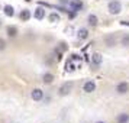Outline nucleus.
Returning <instances> with one entry per match:
<instances>
[{
  "label": "nucleus",
  "mask_w": 129,
  "mask_h": 123,
  "mask_svg": "<svg viewBox=\"0 0 129 123\" xmlns=\"http://www.w3.org/2000/svg\"><path fill=\"white\" fill-rule=\"evenodd\" d=\"M107 9H109V12L112 15H119V13L122 12V5L117 0H112L110 3H109V6H107Z\"/></svg>",
  "instance_id": "1"
},
{
  "label": "nucleus",
  "mask_w": 129,
  "mask_h": 123,
  "mask_svg": "<svg viewBox=\"0 0 129 123\" xmlns=\"http://www.w3.org/2000/svg\"><path fill=\"white\" fill-rule=\"evenodd\" d=\"M71 90H73V83L67 81L64 84H61V87L58 88V93H59V96H68L71 93Z\"/></svg>",
  "instance_id": "2"
},
{
  "label": "nucleus",
  "mask_w": 129,
  "mask_h": 123,
  "mask_svg": "<svg viewBox=\"0 0 129 123\" xmlns=\"http://www.w3.org/2000/svg\"><path fill=\"white\" fill-rule=\"evenodd\" d=\"M68 7L73 12H78V10L83 9V2L81 0H70L68 2Z\"/></svg>",
  "instance_id": "3"
},
{
  "label": "nucleus",
  "mask_w": 129,
  "mask_h": 123,
  "mask_svg": "<svg viewBox=\"0 0 129 123\" xmlns=\"http://www.w3.org/2000/svg\"><path fill=\"white\" fill-rule=\"evenodd\" d=\"M30 97H32V100H35V101H41L44 99V91H42L41 88H34L32 93H30Z\"/></svg>",
  "instance_id": "4"
},
{
  "label": "nucleus",
  "mask_w": 129,
  "mask_h": 123,
  "mask_svg": "<svg viewBox=\"0 0 129 123\" xmlns=\"http://www.w3.org/2000/svg\"><path fill=\"white\" fill-rule=\"evenodd\" d=\"M83 90H84L86 93H93L94 90H96V83L94 81H86L84 86H83Z\"/></svg>",
  "instance_id": "5"
},
{
  "label": "nucleus",
  "mask_w": 129,
  "mask_h": 123,
  "mask_svg": "<svg viewBox=\"0 0 129 123\" xmlns=\"http://www.w3.org/2000/svg\"><path fill=\"white\" fill-rule=\"evenodd\" d=\"M128 90H129V84L128 83H119L117 87H116V91L119 94H126L128 93Z\"/></svg>",
  "instance_id": "6"
},
{
  "label": "nucleus",
  "mask_w": 129,
  "mask_h": 123,
  "mask_svg": "<svg viewBox=\"0 0 129 123\" xmlns=\"http://www.w3.org/2000/svg\"><path fill=\"white\" fill-rule=\"evenodd\" d=\"M34 16L38 20H42V19L45 18V9L44 7H36L35 10H34Z\"/></svg>",
  "instance_id": "7"
},
{
  "label": "nucleus",
  "mask_w": 129,
  "mask_h": 123,
  "mask_svg": "<svg viewBox=\"0 0 129 123\" xmlns=\"http://www.w3.org/2000/svg\"><path fill=\"white\" fill-rule=\"evenodd\" d=\"M30 16H32V15H30L29 9H22V12H20V15H19V18H20L22 22H28V20L30 19Z\"/></svg>",
  "instance_id": "8"
},
{
  "label": "nucleus",
  "mask_w": 129,
  "mask_h": 123,
  "mask_svg": "<svg viewBox=\"0 0 129 123\" xmlns=\"http://www.w3.org/2000/svg\"><path fill=\"white\" fill-rule=\"evenodd\" d=\"M3 12H5V15H6V16L12 18L13 15H15V9H13V6H10V5H6V6L3 7Z\"/></svg>",
  "instance_id": "9"
},
{
  "label": "nucleus",
  "mask_w": 129,
  "mask_h": 123,
  "mask_svg": "<svg viewBox=\"0 0 129 123\" xmlns=\"http://www.w3.org/2000/svg\"><path fill=\"white\" fill-rule=\"evenodd\" d=\"M91 61H93V64L100 65V64H102V61H103V57H102L99 52H96V54H93V55H91Z\"/></svg>",
  "instance_id": "10"
},
{
  "label": "nucleus",
  "mask_w": 129,
  "mask_h": 123,
  "mask_svg": "<svg viewBox=\"0 0 129 123\" xmlns=\"http://www.w3.org/2000/svg\"><path fill=\"white\" fill-rule=\"evenodd\" d=\"M77 36L80 38V39H86L88 36V30L86 28H80V29L77 30Z\"/></svg>",
  "instance_id": "11"
},
{
  "label": "nucleus",
  "mask_w": 129,
  "mask_h": 123,
  "mask_svg": "<svg viewBox=\"0 0 129 123\" xmlns=\"http://www.w3.org/2000/svg\"><path fill=\"white\" fill-rule=\"evenodd\" d=\"M7 35L10 36V38H15V36L18 35V28H16V26H7Z\"/></svg>",
  "instance_id": "12"
},
{
  "label": "nucleus",
  "mask_w": 129,
  "mask_h": 123,
  "mask_svg": "<svg viewBox=\"0 0 129 123\" xmlns=\"http://www.w3.org/2000/svg\"><path fill=\"white\" fill-rule=\"evenodd\" d=\"M42 78H44V83H45V84H51L55 77H54V74H51V72H45Z\"/></svg>",
  "instance_id": "13"
},
{
  "label": "nucleus",
  "mask_w": 129,
  "mask_h": 123,
  "mask_svg": "<svg viewBox=\"0 0 129 123\" xmlns=\"http://www.w3.org/2000/svg\"><path fill=\"white\" fill-rule=\"evenodd\" d=\"M87 22H88V25H90V26H96V25H97V22H99V19H97V16H96V15H88Z\"/></svg>",
  "instance_id": "14"
},
{
  "label": "nucleus",
  "mask_w": 129,
  "mask_h": 123,
  "mask_svg": "<svg viewBox=\"0 0 129 123\" xmlns=\"http://www.w3.org/2000/svg\"><path fill=\"white\" fill-rule=\"evenodd\" d=\"M48 19H49V22H59V15L58 13H55V12H52L49 16H48Z\"/></svg>",
  "instance_id": "15"
},
{
  "label": "nucleus",
  "mask_w": 129,
  "mask_h": 123,
  "mask_svg": "<svg viewBox=\"0 0 129 123\" xmlns=\"http://www.w3.org/2000/svg\"><path fill=\"white\" fill-rule=\"evenodd\" d=\"M129 120V114H125V113H123V114H119V116H117V123H126Z\"/></svg>",
  "instance_id": "16"
},
{
  "label": "nucleus",
  "mask_w": 129,
  "mask_h": 123,
  "mask_svg": "<svg viewBox=\"0 0 129 123\" xmlns=\"http://www.w3.org/2000/svg\"><path fill=\"white\" fill-rule=\"evenodd\" d=\"M120 44L123 47H129V35H123L122 39H120Z\"/></svg>",
  "instance_id": "17"
},
{
  "label": "nucleus",
  "mask_w": 129,
  "mask_h": 123,
  "mask_svg": "<svg viewBox=\"0 0 129 123\" xmlns=\"http://www.w3.org/2000/svg\"><path fill=\"white\" fill-rule=\"evenodd\" d=\"M74 70H76L74 64H73V62H67V65H65V71H70V72H73Z\"/></svg>",
  "instance_id": "18"
},
{
  "label": "nucleus",
  "mask_w": 129,
  "mask_h": 123,
  "mask_svg": "<svg viewBox=\"0 0 129 123\" xmlns=\"http://www.w3.org/2000/svg\"><path fill=\"white\" fill-rule=\"evenodd\" d=\"M5 48H6V42H5V39L0 38V51H3Z\"/></svg>",
  "instance_id": "19"
},
{
  "label": "nucleus",
  "mask_w": 129,
  "mask_h": 123,
  "mask_svg": "<svg viewBox=\"0 0 129 123\" xmlns=\"http://www.w3.org/2000/svg\"><path fill=\"white\" fill-rule=\"evenodd\" d=\"M120 25H122V26H129V22H128V20H122Z\"/></svg>",
  "instance_id": "20"
},
{
  "label": "nucleus",
  "mask_w": 129,
  "mask_h": 123,
  "mask_svg": "<svg viewBox=\"0 0 129 123\" xmlns=\"http://www.w3.org/2000/svg\"><path fill=\"white\" fill-rule=\"evenodd\" d=\"M97 123H105V122H97Z\"/></svg>",
  "instance_id": "21"
},
{
  "label": "nucleus",
  "mask_w": 129,
  "mask_h": 123,
  "mask_svg": "<svg viewBox=\"0 0 129 123\" xmlns=\"http://www.w3.org/2000/svg\"><path fill=\"white\" fill-rule=\"evenodd\" d=\"M0 25H2V20H0Z\"/></svg>",
  "instance_id": "22"
},
{
  "label": "nucleus",
  "mask_w": 129,
  "mask_h": 123,
  "mask_svg": "<svg viewBox=\"0 0 129 123\" xmlns=\"http://www.w3.org/2000/svg\"><path fill=\"white\" fill-rule=\"evenodd\" d=\"M0 7H2V6H0Z\"/></svg>",
  "instance_id": "23"
}]
</instances>
